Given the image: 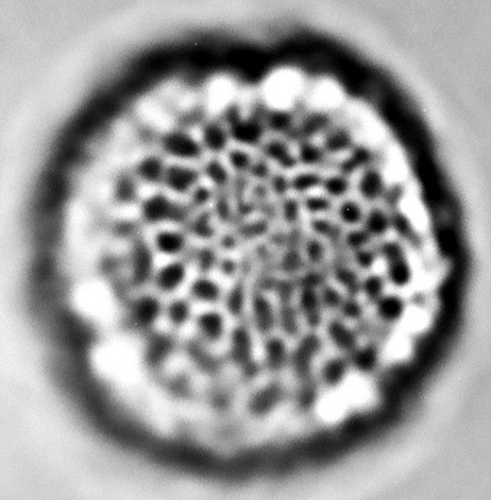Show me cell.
Segmentation results:
<instances>
[{
  "label": "cell",
  "mask_w": 491,
  "mask_h": 500,
  "mask_svg": "<svg viewBox=\"0 0 491 500\" xmlns=\"http://www.w3.org/2000/svg\"><path fill=\"white\" fill-rule=\"evenodd\" d=\"M188 213L185 205L171 200L163 193H156L146 199L141 207L142 218L150 224L184 222L188 218Z\"/></svg>",
  "instance_id": "6da1fadb"
},
{
  "label": "cell",
  "mask_w": 491,
  "mask_h": 500,
  "mask_svg": "<svg viewBox=\"0 0 491 500\" xmlns=\"http://www.w3.org/2000/svg\"><path fill=\"white\" fill-rule=\"evenodd\" d=\"M163 153L181 162L200 159L204 153L199 138H195L188 131L175 129L163 134L161 138Z\"/></svg>",
  "instance_id": "7a4b0ae2"
},
{
  "label": "cell",
  "mask_w": 491,
  "mask_h": 500,
  "mask_svg": "<svg viewBox=\"0 0 491 500\" xmlns=\"http://www.w3.org/2000/svg\"><path fill=\"white\" fill-rule=\"evenodd\" d=\"M202 147L213 156H225L233 144L230 129L222 118H213L201 125L200 138Z\"/></svg>",
  "instance_id": "3957f363"
},
{
  "label": "cell",
  "mask_w": 491,
  "mask_h": 500,
  "mask_svg": "<svg viewBox=\"0 0 491 500\" xmlns=\"http://www.w3.org/2000/svg\"><path fill=\"white\" fill-rule=\"evenodd\" d=\"M261 156L269 163H275L284 170H291L299 165L291 143L281 136L267 135L261 143L260 148Z\"/></svg>",
  "instance_id": "277c9868"
},
{
  "label": "cell",
  "mask_w": 491,
  "mask_h": 500,
  "mask_svg": "<svg viewBox=\"0 0 491 500\" xmlns=\"http://www.w3.org/2000/svg\"><path fill=\"white\" fill-rule=\"evenodd\" d=\"M201 173L184 163H173L166 166L163 185L177 195H190L199 184Z\"/></svg>",
  "instance_id": "5b68a950"
},
{
  "label": "cell",
  "mask_w": 491,
  "mask_h": 500,
  "mask_svg": "<svg viewBox=\"0 0 491 500\" xmlns=\"http://www.w3.org/2000/svg\"><path fill=\"white\" fill-rule=\"evenodd\" d=\"M357 192L360 197L368 203H374L382 198L386 192L385 178L382 172L370 166L364 168L357 180Z\"/></svg>",
  "instance_id": "8992f818"
},
{
  "label": "cell",
  "mask_w": 491,
  "mask_h": 500,
  "mask_svg": "<svg viewBox=\"0 0 491 500\" xmlns=\"http://www.w3.org/2000/svg\"><path fill=\"white\" fill-rule=\"evenodd\" d=\"M252 324L261 335H269L278 324V315L272 303L263 294H254L252 299Z\"/></svg>",
  "instance_id": "52a82bcc"
},
{
  "label": "cell",
  "mask_w": 491,
  "mask_h": 500,
  "mask_svg": "<svg viewBox=\"0 0 491 500\" xmlns=\"http://www.w3.org/2000/svg\"><path fill=\"white\" fill-rule=\"evenodd\" d=\"M162 312V305L156 297L143 295L134 303L132 317L134 322L141 328L153 326Z\"/></svg>",
  "instance_id": "ba28073f"
},
{
  "label": "cell",
  "mask_w": 491,
  "mask_h": 500,
  "mask_svg": "<svg viewBox=\"0 0 491 500\" xmlns=\"http://www.w3.org/2000/svg\"><path fill=\"white\" fill-rule=\"evenodd\" d=\"M186 275V266L183 261H172L156 273L154 282L162 293H173L183 284Z\"/></svg>",
  "instance_id": "9c48e42d"
},
{
  "label": "cell",
  "mask_w": 491,
  "mask_h": 500,
  "mask_svg": "<svg viewBox=\"0 0 491 500\" xmlns=\"http://www.w3.org/2000/svg\"><path fill=\"white\" fill-rule=\"evenodd\" d=\"M362 227L373 239H384L392 230L391 214L383 207L374 205L365 211Z\"/></svg>",
  "instance_id": "30bf717a"
},
{
  "label": "cell",
  "mask_w": 491,
  "mask_h": 500,
  "mask_svg": "<svg viewBox=\"0 0 491 500\" xmlns=\"http://www.w3.org/2000/svg\"><path fill=\"white\" fill-rule=\"evenodd\" d=\"M166 166L162 157L150 154L139 161L136 168V175L143 183L158 185L163 184Z\"/></svg>",
  "instance_id": "8fae6325"
},
{
  "label": "cell",
  "mask_w": 491,
  "mask_h": 500,
  "mask_svg": "<svg viewBox=\"0 0 491 500\" xmlns=\"http://www.w3.org/2000/svg\"><path fill=\"white\" fill-rule=\"evenodd\" d=\"M386 281L396 288H406L411 283L414 276L413 266L409 255L401 256L384 263Z\"/></svg>",
  "instance_id": "7c38bea8"
},
{
  "label": "cell",
  "mask_w": 491,
  "mask_h": 500,
  "mask_svg": "<svg viewBox=\"0 0 491 500\" xmlns=\"http://www.w3.org/2000/svg\"><path fill=\"white\" fill-rule=\"evenodd\" d=\"M298 308L311 328H317L321 323V303L317 290L300 288Z\"/></svg>",
  "instance_id": "4fadbf2b"
},
{
  "label": "cell",
  "mask_w": 491,
  "mask_h": 500,
  "mask_svg": "<svg viewBox=\"0 0 491 500\" xmlns=\"http://www.w3.org/2000/svg\"><path fill=\"white\" fill-rule=\"evenodd\" d=\"M320 144L328 156H335L352 150V138L346 128H328V130L324 132L323 141Z\"/></svg>",
  "instance_id": "5bb4252c"
},
{
  "label": "cell",
  "mask_w": 491,
  "mask_h": 500,
  "mask_svg": "<svg viewBox=\"0 0 491 500\" xmlns=\"http://www.w3.org/2000/svg\"><path fill=\"white\" fill-rule=\"evenodd\" d=\"M198 332L201 337L210 343L221 341L225 335V318L218 312L208 311L199 315L196 320Z\"/></svg>",
  "instance_id": "9a60e30c"
},
{
  "label": "cell",
  "mask_w": 491,
  "mask_h": 500,
  "mask_svg": "<svg viewBox=\"0 0 491 500\" xmlns=\"http://www.w3.org/2000/svg\"><path fill=\"white\" fill-rule=\"evenodd\" d=\"M251 148L237 144H232L225 154V163L232 173L237 175H248L254 165L255 157Z\"/></svg>",
  "instance_id": "2e32d148"
},
{
  "label": "cell",
  "mask_w": 491,
  "mask_h": 500,
  "mask_svg": "<svg viewBox=\"0 0 491 500\" xmlns=\"http://www.w3.org/2000/svg\"><path fill=\"white\" fill-rule=\"evenodd\" d=\"M202 174L215 187L217 192L227 190L233 181L230 169L225 162L219 159L218 156L211 158L205 163Z\"/></svg>",
  "instance_id": "e0dca14e"
},
{
  "label": "cell",
  "mask_w": 491,
  "mask_h": 500,
  "mask_svg": "<svg viewBox=\"0 0 491 500\" xmlns=\"http://www.w3.org/2000/svg\"><path fill=\"white\" fill-rule=\"evenodd\" d=\"M153 255L144 244H139L132 257L133 279L138 284H143L153 275Z\"/></svg>",
  "instance_id": "ac0fdd59"
},
{
  "label": "cell",
  "mask_w": 491,
  "mask_h": 500,
  "mask_svg": "<svg viewBox=\"0 0 491 500\" xmlns=\"http://www.w3.org/2000/svg\"><path fill=\"white\" fill-rule=\"evenodd\" d=\"M327 333L330 340L339 349L353 352L357 348V337L355 332L342 321L333 320L327 326Z\"/></svg>",
  "instance_id": "d6986e66"
},
{
  "label": "cell",
  "mask_w": 491,
  "mask_h": 500,
  "mask_svg": "<svg viewBox=\"0 0 491 500\" xmlns=\"http://www.w3.org/2000/svg\"><path fill=\"white\" fill-rule=\"evenodd\" d=\"M328 154L324 151L320 144H317L311 139H303L297 145L296 157L298 163L305 165L306 168H315L326 162Z\"/></svg>",
  "instance_id": "ffe728a7"
},
{
  "label": "cell",
  "mask_w": 491,
  "mask_h": 500,
  "mask_svg": "<svg viewBox=\"0 0 491 500\" xmlns=\"http://www.w3.org/2000/svg\"><path fill=\"white\" fill-rule=\"evenodd\" d=\"M323 175L314 169L306 168L290 178L291 192L297 195H308L320 188Z\"/></svg>",
  "instance_id": "44dd1931"
},
{
  "label": "cell",
  "mask_w": 491,
  "mask_h": 500,
  "mask_svg": "<svg viewBox=\"0 0 491 500\" xmlns=\"http://www.w3.org/2000/svg\"><path fill=\"white\" fill-rule=\"evenodd\" d=\"M154 246L157 251L166 256L180 255L186 246V238L177 231H161L154 238Z\"/></svg>",
  "instance_id": "7402d4cb"
},
{
  "label": "cell",
  "mask_w": 491,
  "mask_h": 500,
  "mask_svg": "<svg viewBox=\"0 0 491 500\" xmlns=\"http://www.w3.org/2000/svg\"><path fill=\"white\" fill-rule=\"evenodd\" d=\"M374 305H376L377 315L384 322H396L404 315V300L394 294H389V295L384 294Z\"/></svg>",
  "instance_id": "603a6c76"
},
{
  "label": "cell",
  "mask_w": 491,
  "mask_h": 500,
  "mask_svg": "<svg viewBox=\"0 0 491 500\" xmlns=\"http://www.w3.org/2000/svg\"><path fill=\"white\" fill-rule=\"evenodd\" d=\"M336 215L342 225L349 228L359 227L364 222L365 211L358 201L345 198L336 208Z\"/></svg>",
  "instance_id": "cb8c5ba5"
},
{
  "label": "cell",
  "mask_w": 491,
  "mask_h": 500,
  "mask_svg": "<svg viewBox=\"0 0 491 500\" xmlns=\"http://www.w3.org/2000/svg\"><path fill=\"white\" fill-rule=\"evenodd\" d=\"M190 295L198 302L214 303L222 298V290L215 281L202 276L193 282L190 288Z\"/></svg>",
  "instance_id": "d4e9b609"
},
{
  "label": "cell",
  "mask_w": 491,
  "mask_h": 500,
  "mask_svg": "<svg viewBox=\"0 0 491 500\" xmlns=\"http://www.w3.org/2000/svg\"><path fill=\"white\" fill-rule=\"evenodd\" d=\"M359 271L347 264H339L333 271L335 281L341 285L350 297H356L361 293V281Z\"/></svg>",
  "instance_id": "484cf974"
},
{
  "label": "cell",
  "mask_w": 491,
  "mask_h": 500,
  "mask_svg": "<svg viewBox=\"0 0 491 500\" xmlns=\"http://www.w3.org/2000/svg\"><path fill=\"white\" fill-rule=\"evenodd\" d=\"M252 338L249 330L237 327L232 333L231 356L237 362L246 363L251 358Z\"/></svg>",
  "instance_id": "4316f807"
},
{
  "label": "cell",
  "mask_w": 491,
  "mask_h": 500,
  "mask_svg": "<svg viewBox=\"0 0 491 500\" xmlns=\"http://www.w3.org/2000/svg\"><path fill=\"white\" fill-rule=\"evenodd\" d=\"M320 189L323 190L324 195L328 196L332 200L344 199L351 189L349 175L339 172L323 177Z\"/></svg>",
  "instance_id": "83f0119b"
},
{
  "label": "cell",
  "mask_w": 491,
  "mask_h": 500,
  "mask_svg": "<svg viewBox=\"0 0 491 500\" xmlns=\"http://www.w3.org/2000/svg\"><path fill=\"white\" fill-rule=\"evenodd\" d=\"M385 285V276L372 271L361 281V293L365 294L368 302L374 305L384 295Z\"/></svg>",
  "instance_id": "f1b7e54d"
},
{
  "label": "cell",
  "mask_w": 491,
  "mask_h": 500,
  "mask_svg": "<svg viewBox=\"0 0 491 500\" xmlns=\"http://www.w3.org/2000/svg\"><path fill=\"white\" fill-rule=\"evenodd\" d=\"M303 210L311 214L312 217L323 216L331 212L333 208V200L328 196L324 195H317V193H309L305 195L301 200Z\"/></svg>",
  "instance_id": "f546056e"
},
{
  "label": "cell",
  "mask_w": 491,
  "mask_h": 500,
  "mask_svg": "<svg viewBox=\"0 0 491 500\" xmlns=\"http://www.w3.org/2000/svg\"><path fill=\"white\" fill-rule=\"evenodd\" d=\"M266 363L271 369H279L287 359V349L281 338L269 337L264 345Z\"/></svg>",
  "instance_id": "4dcf8cb0"
},
{
  "label": "cell",
  "mask_w": 491,
  "mask_h": 500,
  "mask_svg": "<svg viewBox=\"0 0 491 500\" xmlns=\"http://www.w3.org/2000/svg\"><path fill=\"white\" fill-rule=\"evenodd\" d=\"M326 257V248L320 237H311L303 242V260L311 267L320 266Z\"/></svg>",
  "instance_id": "1f68e13d"
},
{
  "label": "cell",
  "mask_w": 491,
  "mask_h": 500,
  "mask_svg": "<svg viewBox=\"0 0 491 500\" xmlns=\"http://www.w3.org/2000/svg\"><path fill=\"white\" fill-rule=\"evenodd\" d=\"M373 241V238L362 226L349 228V230L343 234V238H342V242L351 253L371 246Z\"/></svg>",
  "instance_id": "d6a6232c"
},
{
  "label": "cell",
  "mask_w": 491,
  "mask_h": 500,
  "mask_svg": "<svg viewBox=\"0 0 491 500\" xmlns=\"http://www.w3.org/2000/svg\"><path fill=\"white\" fill-rule=\"evenodd\" d=\"M278 323L286 335H296L299 332L298 312L290 305H281L278 315Z\"/></svg>",
  "instance_id": "836d02e7"
},
{
  "label": "cell",
  "mask_w": 491,
  "mask_h": 500,
  "mask_svg": "<svg viewBox=\"0 0 491 500\" xmlns=\"http://www.w3.org/2000/svg\"><path fill=\"white\" fill-rule=\"evenodd\" d=\"M351 254H352V261L356 269L365 273L372 272L374 267L377 266V261L379 260L377 249L372 248L371 246L357 250Z\"/></svg>",
  "instance_id": "e575fe53"
},
{
  "label": "cell",
  "mask_w": 491,
  "mask_h": 500,
  "mask_svg": "<svg viewBox=\"0 0 491 500\" xmlns=\"http://www.w3.org/2000/svg\"><path fill=\"white\" fill-rule=\"evenodd\" d=\"M166 315L172 325L175 327L185 325L190 317L189 303L183 299L173 300L166 308Z\"/></svg>",
  "instance_id": "d590c367"
},
{
  "label": "cell",
  "mask_w": 491,
  "mask_h": 500,
  "mask_svg": "<svg viewBox=\"0 0 491 500\" xmlns=\"http://www.w3.org/2000/svg\"><path fill=\"white\" fill-rule=\"evenodd\" d=\"M245 288L241 282L234 285L229 291L227 296H226L225 305L230 315L234 317H240L243 314L244 308H245Z\"/></svg>",
  "instance_id": "8d00e7d4"
},
{
  "label": "cell",
  "mask_w": 491,
  "mask_h": 500,
  "mask_svg": "<svg viewBox=\"0 0 491 500\" xmlns=\"http://www.w3.org/2000/svg\"><path fill=\"white\" fill-rule=\"evenodd\" d=\"M303 210L301 200L290 196L281 199V214L282 219L288 225L294 226L299 222Z\"/></svg>",
  "instance_id": "74e56055"
},
{
  "label": "cell",
  "mask_w": 491,
  "mask_h": 500,
  "mask_svg": "<svg viewBox=\"0 0 491 500\" xmlns=\"http://www.w3.org/2000/svg\"><path fill=\"white\" fill-rule=\"evenodd\" d=\"M352 353L354 364L360 370H370L377 363V352L376 347L373 345H367L361 349L356 348Z\"/></svg>",
  "instance_id": "f35d334b"
},
{
  "label": "cell",
  "mask_w": 491,
  "mask_h": 500,
  "mask_svg": "<svg viewBox=\"0 0 491 500\" xmlns=\"http://www.w3.org/2000/svg\"><path fill=\"white\" fill-rule=\"evenodd\" d=\"M211 214L210 212H202L200 215L196 217L190 223V231L193 234L203 239H210L214 235L212 223H211Z\"/></svg>",
  "instance_id": "ab89813d"
},
{
  "label": "cell",
  "mask_w": 491,
  "mask_h": 500,
  "mask_svg": "<svg viewBox=\"0 0 491 500\" xmlns=\"http://www.w3.org/2000/svg\"><path fill=\"white\" fill-rule=\"evenodd\" d=\"M320 299L321 306L327 309H339L343 303L344 297L339 293L338 288L333 286L327 285L326 283L320 288Z\"/></svg>",
  "instance_id": "60d3db41"
},
{
  "label": "cell",
  "mask_w": 491,
  "mask_h": 500,
  "mask_svg": "<svg viewBox=\"0 0 491 500\" xmlns=\"http://www.w3.org/2000/svg\"><path fill=\"white\" fill-rule=\"evenodd\" d=\"M116 197L124 203L133 201L136 195V187L135 181L129 175H123L119 178L115 188Z\"/></svg>",
  "instance_id": "b9f144b4"
},
{
  "label": "cell",
  "mask_w": 491,
  "mask_h": 500,
  "mask_svg": "<svg viewBox=\"0 0 491 500\" xmlns=\"http://www.w3.org/2000/svg\"><path fill=\"white\" fill-rule=\"evenodd\" d=\"M267 183L270 192L279 198L284 199L291 192L290 178L284 173H272Z\"/></svg>",
  "instance_id": "7bdbcfd3"
},
{
  "label": "cell",
  "mask_w": 491,
  "mask_h": 500,
  "mask_svg": "<svg viewBox=\"0 0 491 500\" xmlns=\"http://www.w3.org/2000/svg\"><path fill=\"white\" fill-rule=\"evenodd\" d=\"M303 261V257L300 255V253L296 249H291L282 258V271L290 276L299 273L301 271Z\"/></svg>",
  "instance_id": "ee69618b"
},
{
  "label": "cell",
  "mask_w": 491,
  "mask_h": 500,
  "mask_svg": "<svg viewBox=\"0 0 491 500\" xmlns=\"http://www.w3.org/2000/svg\"><path fill=\"white\" fill-rule=\"evenodd\" d=\"M196 266L201 273H207L217 264L215 252L210 248L198 249L195 255Z\"/></svg>",
  "instance_id": "f6af8a7d"
},
{
  "label": "cell",
  "mask_w": 491,
  "mask_h": 500,
  "mask_svg": "<svg viewBox=\"0 0 491 500\" xmlns=\"http://www.w3.org/2000/svg\"><path fill=\"white\" fill-rule=\"evenodd\" d=\"M346 365L344 360L335 359L327 363L323 371V377L327 383L336 384L343 377Z\"/></svg>",
  "instance_id": "bcb514c9"
},
{
  "label": "cell",
  "mask_w": 491,
  "mask_h": 500,
  "mask_svg": "<svg viewBox=\"0 0 491 500\" xmlns=\"http://www.w3.org/2000/svg\"><path fill=\"white\" fill-rule=\"evenodd\" d=\"M296 282L300 288H314V290L320 288L325 284L323 273L321 271L315 270L313 268L303 273Z\"/></svg>",
  "instance_id": "7dc6e473"
},
{
  "label": "cell",
  "mask_w": 491,
  "mask_h": 500,
  "mask_svg": "<svg viewBox=\"0 0 491 500\" xmlns=\"http://www.w3.org/2000/svg\"><path fill=\"white\" fill-rule=\"evenodd\" d=\"M296 287H298L297 282L294 283L291 278L281 279V281L275 283L274 288H275L276 293L281 300V305L291 303Z\"/></svg>",
  "instance_id": "c3c4849f"
},
{
  "label": "cell",
  "mask_w": 491,
  "mask_h": 500,
  "mask_svg": "<svg viewBox=\"0 0 491 500\" xmlns=\"http://www.w3.org/2000/svg\"><path fill=\"white\" fill-rule=\"evenodd\" d=\"M339 309H340L341 314L344 317L351 320H360L364 314L362 305H360L355 297L349 296L347 299H344Z\"/></svg>",
  "instance_id": "681fc988"
},
{
  "label": "cell",
  "mask_w": 491,
  "mask_h": 500,
  "mask_svg": "<svg viewBox=\"0 0 491 500\" xmlns=\"http://www.w3.org/2000/svg\"><path fill=\"white\" fill-rule=\"evenodd\" d=\"M272 173L270 168V163L261 156L259 159L255 158L254 165H252L248 175H251L254 180L263 183V181H269Z\"/></svg>",
  "instance_id": "f907efd6"
},
{
  "label": "cell",
  "mask_w": 491,
  "mask_h": 500,
  "mask_svg": "<svg viewBox=\"0 0 491 500\" xmlns=\"http://www.w3.org/2000/svg\"><path fill=\"white\" fill-rule=\"evenodd\" d=\"M192 197V205L195 207H203L210 203L211 199L214 197L213 192L210 188L198 185L190 193Z\"/></svg>",
  "instance_id": "816d5d0a"
},
{
  "label": "cell",
  "mask_w": 491,
  "mask_h": 500,
  "mask_svg": "<svg viewBox=\"0 0 491 500\" xmlns=\"http://www.w3.org/2000/svg\"><path fill=\"white\" fill-rule=\"evenodd\" d=\"M220 268H221L222 273L231 276L233 275L234 270H236V264H234L233 261L225 260L220 263Z\"/></svg>",
  "instance_id": "f5cc1de1"
}]
</instances>
